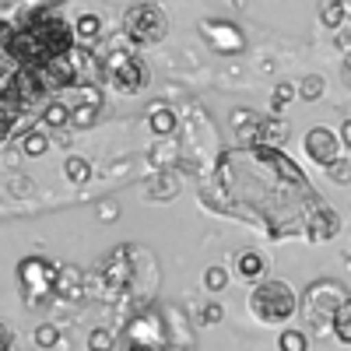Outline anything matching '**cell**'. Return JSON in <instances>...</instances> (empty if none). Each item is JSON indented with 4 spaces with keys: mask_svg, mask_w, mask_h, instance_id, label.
<instances>
[{
    "mask_svg": "<svg viewBox=\"0 0 351 351\" xmlns=\"http://www.w3.org/2000/svg\"><path fill=\"white\" fill-rule=\"evenodd\" d=\"M337 232H341V215L330 208V204H313V211L306 218V236L313 243H327V239H337Z\"/></svg>",
    "mask_w": 351,
    "mask_h": 351,
    "instance_id": "cell-9",
    "label": "cell"
},
{
    "mask_svg": "<svg viewBox=\"0 0 351 351\" xmlns=\"http://www.w3.org/2000/svg\"><path fill=\"white\" fill-rule=\"evenodd\" d=\"M148 127H152L155 137H169V134L176 130V112H172L169 106H152V112H148Z\"/></svg>",
    "mask_w": 351,
    "mask_h": 351,
    "instance_id": "cell-12",
    "label": "cell"
},
{
    "mask_svg": "<svg viewBox=\"0 0 351 351\" xmlns=\"http://www.w3.org/2000/svg\"><path fill=\"white\" fill-rule=\"evenodd\" d=\"M204 285H208L211 291H221V288L228 285V271L215 263V267H208V271H204Z\"/></svg>",
    "mask_w": 351,
    "mask_h": 351,
    "instance_id": "cell-27",
    "label": "cell"
},
{
    "mask_svg": "<svg viewBox=\"0 0 351 351\" xmlns=\"http://www.w3.org/2000/svg\"><path fill=\"white\" fill-rule=\"evenodd\" d=\"M99 218L102 221H116V218H120V204H116V200H102L99 204Z\"/></svg>",
    "mask_w": 351,
    "mask_h": 351,
    "instance_id": "cell-30",
    "label": "cell"
},
{
    "mask_svg": "<svg viewBox=\"0 0 351 351\" xmlns=\"http://www.w3.org/2000/svg\"><path fill=\"white\" fill-rule=\"evenodd\" d=\"M18 285H21V295L25 302L32 306H49L56 295H60V267L43 256H25L18 263Z\"/></svg>",
    "mask_w": 351,
    "mask_h": 351,
    "instance_id": "cell-3",
    "label": "cell"
},
{
    "mask_svg": "<svg viewBox=\"0 0 351 351\" xmlns=\"http://www.w3.org/2000/svg\"><path fill=\"white\" fill-rule=\"evenodd\" d=\"M4 56L18 67H39L46 60H56V56H71L77 46V32L74 25L64 21L60 11L53 8H39L28 11L21 25L4 21Z\"/></svg>",
    "mask_w": 351,
    "mask_h": 351,
    "instance_id": "cell-1",
    "label": "cell"
},
{
    "mask_svg": "<svg viewBox=\"0 0 351 351\" xmlns=\"http://www.w3.org/2000/svg\"><path fill=\"white\" fill-rule=\"evenodd\" d=\"M56 341H60V330H56L53 324L36 327V344H39V348H56Z\"/></svg>",
    "mask_w": 351,
    "mask_h": 351,
    "instance_id": "cell-28",
    "label": "cell"
},
{
    "mask_svg": "<svg viewBox=\"0 0 351 351\" xmlns=\"http://www.w3.org/2000/svg\"><path fill=\"white\" fill-rule=\"evenodd\" d=\"M95 120H99V106H88V102H77L74 112H71V127L74 130H88Z\"/></svg>",
    "mask_w": 351,
    "mask_h": 351,
    "instance_id": "cell-22",
    "label": "cell"
},
{
    "mask_svg": "<svg viewBox=\"0 0 351 351\" xmlns=\"http://www.w3.org/2000/svg\"><path fill=\"white\" fill-rule=\"evenodd\" d=\"M263 267H267V263H263V256H260L256 250H239V253H236V271H239L246 281H260V278H263Z\"/></svg>",
    "mask_w": 351,
    "mask_h": 351,
    "instance_id": "cell-11",
    "label": "cell"
},
{
    "mask_svg": "<svg viewBox=\"0 0 351 351\" xmlns=\"http://www.w3.org/2000/svg\"><path fill=\"white\" fill-rule=\"evenodd\" d=\"M71 112H74V109H71L67 102L49 99V102H46V109H43V123H46V127H53V130H56V127H71Z\"/></svg>",
    "mask_w": 351,
    "mask_h": 351,
    "instance_id": "cell-14",
    "label": "cell"
},
{
    "mask_svg": "<svg viewBox=\"0 0 351 351\" xmlns=\"http://www.w3.org/2000/svg\"><path fill=\"white\" fill-rule=\"evenodd\" d=\"M81 291H84V285H81V271H77V267H60V295L77 299Z\"/></svg>",
    "mask_w": 351,
    "mask_h": 351,
    "instance_id": "cell-20",
    "label": "cell"
},
{
    "mask_svg": "<svg viewBox=\"0 0 351 351\" xmlns=\"http://www.w3.org/2000/svg\"><path fill=\"white\" fill-rule=\"evenodd\" d=\"M344 77H348V81H351V53H348V56H344Z\"/></svg>",
    "mask_w": 351,
    "mask_h": 351,
    "instance_id": "cell-33",
    "label": "cell"
},
{
    "mask_svg": "<svg viewBox=\"0 0 351 351\" xmlns=\"http://www.w3.org/2000/svg\"><path fill=\"white\" fill-rule=\"evenodd\" d=\"M200 32H204V39H208L218 53H243V46H246V39H243V32L232 21H215V18H208V21H200Z\"/></svg>",
    "mask_w": 351,
    "mask_h": 351,
    "instance_id": "cell-8",
    "label": "cell"
},
{
    "mask_svg": "<svg viewBox=\"0 0 351 351\" xmlns=\"http://www.w3.org/2000/svg\"><path fill=\"white\" fill-rule=\"evenodd\" d=\"M324 92H327V81L319 77V74H306V77L299 81V99H302V102H316Z\"/></svg>",
    "mask_w": 351,
    "mask_h": 351,
    "instance_id": "cell-19",
    "label": "cell"
},
{
    "mask_svg": "<svg viewBox=\"0 0 351 351\" xmlns=\"http://www.w3.org/2000/svg\"><path fill=\"white\" fill-rule=\"evenodd\" d=\"M299 95V84H274V92H271V106H274V112L285 106V102H291V99H295Z\"/></svg>",
    "mask_w": 351,
    "mask_h": 351,
    "instance_id": "cell-26",
    "label": "cell"
},
{
    "mask_svg": "<svg viewBox=\"0 0 351 351\" xmlns=\"http://www.w3.org/2000/svg\"><path fill=\"white\" fill-rule=\"evenodd\" d=\"M330 330H334V337H337L341 344H348V348H351V295H348V299H344V306L334 313Z\"/></svg>",
    "mask_w": 351,
    "mask_h": 351,
    "instance_id": "cell-16",
    "label": "cell"
},
{
    "mask_svg": "<svg viewBox=\"0 0 351 351\" xmlns=\"http://www.w3.org/2000/svg\"><path fill=\"white\" fill-rule=\"evenodd\" d=\"M176 190H180V183H176L169 172H158V176H155V183L148 186V197H152V200H172Z\"/></svg>",
    "mask_w": 351,
    "mask_h": 351,
    "instance_id": "cell-18",
    "label": "cell"
},
{
    "mask_svg": "<svg viewBox=\"0 0 351 351\" xmlns=\"http://www.w3.org/2000/svg\"><path fill=\"white\" fill-rule=\"evenodd\" d=\"M81 102H88V106H102L99 88H95V84H84V88H81Z\"/></svg>",
    "mask_w": 351,
    "mask_h": 351,
    "instance_id": "cell-31",
    "label": "cell"
},
{
    "mask_svg": "<svg viewBox=\"0 0 351 351\" xmlns=\"http://www.w3.org/2000/svg\"><path fill=\"white\" fill-rule=\"evenodd\" d=\"M18 144H21V155H28V158H43L49 152V137L43 130H25L18 137Z\"/></svg>",
    "mask_w": 351,
    "mask_h": 351,
    "instance_id": "cell-15",
    "label": "cell"
},
{
    "mask_svg": "<svg viewBox=\"0 0 351 351\" xmlns=\"http://www.w3.org/2000/svg\"><path fill=\"white\" fill-rule=\"evenodd\" d=\"M348 299V288L334 278H319L306 288V295H302V313L313 327H330V319L334 313L344 306Z\"/></svg>",
    "mask_w": 351,
    "mask_h": 351,
    "instance_id": "cell-5",
    "label": "cell"
},
{
    "mask_svg": "<svg viewBox=\"0 0 351 351\" xmlns=\"http://www.w3.org/2000/svg\"><path fill=\"white\" fill-rule=\"evenodd\" d=\"M288 134H291V127L281 116H263L260 120V144H267V148H285Z\"/></svg>",
    "mask_w": 351,
    "mask_h": 351,
    "instance_id": "cell-10",
    "label": "cell"
},
{
    "mask_svg": "<svg viewBox=\"0 0 351 351\" xmlns=\"http://www.w3.org/2000/svg\"><path fill=\"white\" fill-rule=\"evenodd\" d=\"M344 0H324V4H319V18H324V25L327 28H334V32H337V28H341V21H344Z\"/></svg>",
    "mask_w": 351,
    "mask_h": 351,
    "instance_id": "cell-21",
    "label": "cell"
},
{
    "mask_svg": "<svg viewBox=\"0 0 351 351\" xmlns=\"http://www.w3.org/2000/svg\"><path fill=\"white\" fill-rule=\"evenodd\" d=\"M327 176H330V183H337V186H348V183H351V162H348V158H337V162H330V165H327Z\"/></svg>",
    "mask_w": 351,
    "mask_h": 351,
    "instance_id": "cell-25",
    "label": "cell"
},
{
    "mask_svg": "<svg viewBox=\"0 0 351 351\" xmlns=\"http://www.w3.org/2000/svg\"><path fill=\"white\" fill-rule=\"evenodd\" d=\"M250 313L260 319V324H285L299 313V299L295 288H291L285 278H260L250 291Z\"/></svg>",
    "mask_w": 351,
    "mask_h": 351,
    "instance_id": "cell-2",
    "label": "cell"
},
{
    "mask_svg": "<svg viewBox=\"0 0 351 351\" xmlns=\"http://www.w3.org/2000/svg\"><path fill=\"white\" fill-rule=\"evenodd\" d=\"M74 32H77V43H81V46L99 43V36H102V18H99V14H81V18L74 21Z\"/></svg>",
    "mask_w": 351,
    "mask_h": 351,
    "instance_id": "cell-13",
    "label": "cell"
},
{
    "mask_svg": "<svg viewBox=\"0 0 351 351\" xmlns=\"http://www.w3.org/2000/svg\"><path fill=\"white\" fill-rule=\"evenodd\" d=\"M341 148H344V141H341V134H334L330 127H313V130L306 134V155H309L316 165H324V169L341 158Z\"/></svg>",
    "mask_w": 351,
    "mask_h": 351,
    "instance_id": "cell-7",
    "label": "cell"
},
{
    "mask_svg": "<svg viewBox=\"0 0 351 351\" xmlns=\"http://www.w3.org/2000/svg\"><path fill=\"white\" fill-rule=\"evenodd\" d=\"M200 319H204V324H221V319H225V306L221 302H208V306H204V313H200Z\"/></svg>",
    "mask_w": 351,
    "mask_h": 351,
    "instance_id": "cell-29",
    "label": "cell"
},
{
    "mask_svg": "<svg viewBox=\"0 0 351 351\" xmlns=\"http://www.w3.org/2000/svg\"><path fill=\"white\" fill-rule=\"evenodd\" d=\"M341 141H344V148H351V116L341 123Z\"/></svg>",
    "mask_w": 351,
    "mask_h": 351,
    "instance_id": "cell-32",
    "label": "cell"
},
{
    "mask_svg": "<svg viewBox=\"0 0 351 351\" xmlns=\"http://www.w3.org/2000/svg\"><path fill=\"white\" fill-rule=\"evenodd\" d=\"M123 36L134 46H155L169 36V14L158 0H141L130 4L123 14Z\"/></svg>",
    "mask_w": 351,
    "mask_h": 351,
    "instance_id": "cell-4",
    "label": "cell"
},
{
    "mask_svg": "<svg viewBox=\"0 0 351 351\" xmlns=\"http://www.w3.org/2000/svg\"><path fill=\"white\" fill-rule=\"evenodd\" d=\"M116 348V334L106 330V327H95L88 334V351H112Z\"/></svg>",
    "mask_w": 351,
    "mask_h": 351,
    "instance_id": "cell-23",
    "label": "cell"
},
{
    "mask_svg": "<svg viewBox=\"0 0 351 351\" xmlns=\"http://www.w3.org/2000/svg\"><path fill=\"white\" fill-rule=\"evenodd\" d=\"M64 172H67V180H71L74 186H84L88 180H92V162L81 158V155H71V158L64 162Z\"/></svg>",
    "mask_w": 351,
    "mask_h": 351,
    "instance_id": "cell-17",
    "label": "cell"
},
{
    "mask_svg": "<svg viewBox=\"0 0 351 351\" xmlns=\"http://www.w3.org/2000/svg\"><path fill=\"white\" fill-rule=\"evenodd\" d=\"M77 60L74 56H56V60H46L36 67L39 74V84L46 88V95H56V92H64V88H74L77 84Z\"/></svg>",
    "mask_w": 351,
    "mask_h": 351,
    "instance_id": "cell-6",
    "label": "cell"
},
{
    "mask_svg": "<svg viewBox=\"0 0 351 351\" xmlns=\"http://www.w3.org/2000/svg\"><path fill=\"white\" fill-rule=\"evenodd\" d=\"M278 348H281V351H309V337H306L302 330H285V334L278 337Z\"/></svg>",
    "mask_w": 351,
    "mask_h": 351,
    "instance_id": "cell-24",
    "label": "cell"
},
{
    "mask_svg": "<svg viewBox=\"0 0 351 351\" xmlns=\"http://www.w3.org/2000/svg\"><path fill=\"white\" fill-rule=\"evenodd\" d=\"M236 8H246V0H236Z\"/></svg>",
    "mask_w": 351,
    "mask_h": 351,
    "instance_id": "cell-34",
    "label": "cell"
}]
</instances>
